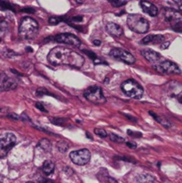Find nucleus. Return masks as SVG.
<instances>
[{"label":"nucleus","mask_w":182,"mask_h":183,"mask_svg":"<svg viewBox=\"0 0 182 183\" xmlns=\"http://www.w3.org/2000/svg\"><path fill=\"white\" fill-rule=\"evenodd\" d=\"M173 3L175 4L180 10H182V1H174Z\"/></svg>","instance_id":"35"},{"label":"nucleus","mask_w":182,"mask_h":183,"mask_svg":"<svg viewBox=\"0 0 182 183\" xmlns=\"http://www.w3.org/2000/svg\"><path fill=\"white\" fill-rule=\"evenodd\" d=\"M45 183H54V182L50 181H45Z\"/></svg>","instance_id":"43"},{"label":"nucleus","mask_w":182,"mask_h":183,"mask_svg":"<svg viewBox=\"0 0 182 183\" xmlns=\"http://www.w3.org/2000/svg\"><path fill=\"white\" fill-rule=\"evenodd\" d=\"M139 5L144 12L149 14L150 16L155 17L158 14V8L154 4L147 2V1H141V2H139Z\"/></svg>","instance_id":"14"},{"label":"nucleus","mask_w":182,"mask_h":183,"mask_svg":"<svg viewBox=\"0 0 182 183\" xmlns=\"http://www.w3.org/2000/svg\"><path fill=\"white\" fill-rule=\"evenodd\" d=\"M70 158L72 163L78 165H85L87 164L91 158V154L89 150L87 148H82L77 151H72L70 153Z\"/></svg>","instance_id":"7"},{"label":"nucleus","mask_w":182,"mask_h":183,"mask_svg":"<svg viewBox=\"0 0 182 183\" xmlns=\"http://www.w3.org/2000/svg\"><path fill=\"white\" fill-rule=\"evenodd\" d=\"M61 21H62V18H58V17H51L50 19L48 20V23H49V24H52V25H55V24H58Z\"/></svg>","instance_id":"26"},{"label":"nucleus","mask_w":182,"mask_h":183,"mask_svg":"<svg viewBox=\"0 0 182 183\" xmlns=\"http://www.w3.org/2000/svg\"><path fill=\"white\" fill-rule=\"evenodd\" d=\"M128 132V134L130 135V136H131V137H142V134L140 133V132H133V131H127Z\"/></svg>","instance_id":"30"},{"label":"nucleus","mask_w":182,"mask_h":183,"mask_svg":"<svg viewBox=\"0 0 182 183\" xmlns=\"http://www.w3.org/2000/svg\"><path fill=\"white\" fill-rule=\"evenodd\" d=\"M72 20L74 22H82V17L81 16H77V17H72Z\"/></svg>","instance_id":"36"},{"label":"nucleus","mask_w":182,"mask_h":183,"mask_svg":"<svg viewBox=\"0 0 182 183\" xmlns=\"http://www.w3.org/2000/svg\"><path fill=\"white\" fill-rule=\"evenodd\" d=\"M48 62L53 65H69L81 68L84 65V57L79 53L64 46L53 48L47 55Z\"/></svg>","instance_id":"1"},{"label":"nucleus","mask_w":182,"mask_h":183,"mask_svg":"<svg viewBox=\"0 0 182 183\" xmlns=\"http://www.w3.org/2000/svg\"><path fill=\"white\" fill-rule=\"evenodd\" d=\"M54 170H55V164L50 160H46L42 164V171H44V173L47 175L51 174Z\"/></svg>","instance_id":"17"},{"label":"nucleus","mask_w":182,"mask_h":183,"mask_svg":"<svg viewBox=\"0 0 182 183\" xmlns=\"http://www.w3.org/2000/svg\"><path fill=\"white\" fill-rule=\"evenodd\" d=\"M126 145L129 147H130V148H136V145L135 144V143H132V142H127L126 143Z\"/></svg>","instance_id":"38"},{"label":"nucleus","mask_w":182,"mask_h":183,"mask_svg":"<svg viewBox=\"0 0 182 183\" xmlns=\"http://www.w3.org/2000/svg\"><path fill=\"white\" fill-rule=\"evenodd\" d=\"M0 7L3 8V9H10V10H13V8L10 4H8L7 2H3V1H0Z\"/></svg>","instance_id":"27"},{"label":"nucleus","mask_w":182,"mask_h":183,"mask_svg":"<svg viewBox=\"0 0 182 183\" xmlns=\"http://www.w3.org/2000/svg\"><path fill=\"white\" fill-rule=\"evenodd\" d=\"M52 123L54 124L63 125V123H64V120H63V119H52Z\"/></svg>","instance_id":"32"},{"label":"nucleus","mask_w":182,"mask_h":183,"mask_svg":"<svg viewBox=\"0 0 182 183\" xmlns=\"http://www.w3.org/2000/svg\"><path fill=\"white\" fill-rule=\"evenodd\" d=\"M153 68L161 73H166V74H180L181 73V70L180 69V67L177 65L175 63L169 61V60H164L157 65H154Z\"/></svg>","instance_id":"6"},{"label":"nucleus","mask_w":182,"mask_h":183,"mask_svg":"<svg viewBox=\"0 0 182 183\" xmlns=\"http://www.w3.org/2000/svg\"><path fill=\"white\" fill-rule=\"evenodd\" d=\"M141 55L148 62L154 64V65H157V64L161 63V60L163 58L162 55L159 53L156 52V51H153L151 49H144V50L141 51Z\"/></svg>","instance_id":"13"},{"label":"nucleus","mask_w":182,"mask_h":183,"mask_svg":"<svg viewBox=\"0 0 182 183\" xmlns=\"http://www.w3.org/2000/svg\"><path fill=\"white\" fill-rule=\"evenodd\" d=\"M39 147L43 149L46 152H48V151L51 150V147H52V146H51V143H50V141L47 139V138H42L40 141H39Z\"/></svg>","instance_id":"19"},{"label":"nucleus","mask_w":182,"mask_h":183,"mask_svg":"<svg viewBox=\"0 0 182 183\" xmlns=\"http://www.w3.org/2000/svg\"><path fill=\"white\" fill-rule=\"evenodd\" d=\"M16 143V137L13 133H6L0 137V148L4 151L10 150Z\"/></svg>","instance_id":"11"},{"label":"nucleus","mask_w":182,"mask_h":183,"mask_svg":"<svg viewBox=\"0 0 182 183\" xmlns=\"http://www.w3.org/2000/svg\"><path fill=\"white\" fill-rule=\"evenodd\" d=\"M22 11H23V12H31V13H34V12H35V10H33V9H30V8H27V9H22Z\"/></svg>","instance_id":"41"},{"label":"nucleus","mask_w":182,"mask_h":183,"mask_svg":"<svg viewBox=\"0 0 182 183\" xmlns=\"http://www.w3.org/2000/svg\"><path fill=\"white\" fill-rule=\"evenodd\" d=\"M122 91L130 98L139 99L143 97L144 89L136 80L134 79H127L122 83L121 86Z\"/></svg>","instance_id":"4"},{"label":"nucleus","mask_w":182,"mask_h":183,"mask_svg":"<svg viewBox=\"0 0 182 183\" xmlns=\"http://www.w3.org/2000/svg\"><path fill=\"white\" fill-rule=\"evenodd\" d=\"M8 117L14 119V120H20L21 119V117L18 116L17 114H15V113H10V114H8Z\"/></svg>","instance_id":"34"},{"label":"nucleus","mask_w":182,"mask_h":183,"mask_svg":"<svg viewBox=\"0 0 182 183\" xmlns=\"http://www.w3.org/2000/svg\"><path fill=\"white\" fill-rule=\"evenodd\" d=\"M105 30L111 36H113V37H120L123 33L122 28L114 22H107L105 25Z\"/></svg>","instance_id":"15"},{"label":"nucleus","mask_w":182,"mask_h":183,"mask_svg":"<svg viewBox=\"0 0 182 183\" xmlns=\"http://www.w3.org/2000/svg\"><path fill=\"white\" fill-rule=\"evenodd\" d=\"M109 55L113 58L121 60L129 65H133L136 62L135 57L130 52L123 50V49H120V48H113L109 53Z\"/></svg>","instance_id":"9"},{"label":"nucleus","mask_w":182,"mask_h":183,"mask_svg":"<svg viewBox=\"0 0 182 183\" xmlns=\"http://www.w3.org/2000/svg\"><path fill=\"white\" fill-rule=\"evenodd\" d=\"M154 37H155V35H152V34H150L148 36H146V37L141 40V43H142V44H148V43H151V42H153Z\"/></svg>","instance_id":"25"},{"label":"nucleus","mask_w":182,"mask_h":183,"mask_svg":"<svg viewBox=\"0 0 182 183\" xmlns=\"http://www.w3.org/2000/svg\"><path fill=\"white\" fill-rule=\"evenodd\" d=\"M26 183H34V182H31V181H29V182H26Z\"/></svg>","instance_id":"44"},{"label":"nucleus","mask_w":182,"mask_h":183,"mask_svg":"<svg viewBox=\"0 0 182 183\" xmlns=\"http://www.w3.org/2000/svg\"><path fill=\"white\" fill-rule=\"evenodd\" d=\"M110 138L112 141L116 142V143H122V142L125 141V139H124L123 137L117 136V135H115V134H113V133L110 134Z\"/></svg>","instance_id":"21"},{"label":"nucleus","mask_w":182,"mask_h":183,"mask_svg":"<svg viewBox=\"0 0 182 183\" xmlns=\"http://www.w3.org/2000/svg\"><path fill=\"white\" fill-rule=\"evenodd\" d=\"M176 98L178 99V101H179L180 104H182V91L180 92V93H178V95L176 96Z\"/></svg>","instance_id":"37"},{"label":"nucleus","mask_w":182,"mask_h":183,"mask_svg":"<svg viewBox=\"0 0 182 183\" xmlns=\"http://www.w3.org/2000/svg\"><path fill=\"white\" fill-rule=\"evenodd\" d=\"M94 132H95V134L100 136L101 137H107V132H106L105 130H104V129H98V128H97V129L94 130Z\"/></svg>","instance_id":"23"},{"label":"nucleus","mask_w":182,"mask_h":183,"mask_svg":"<svg viewBox=\"0 0 182 183\" xmlns=\"http://www.w3.org/2000/svg\"><path fill=\"white\" fill-rule=\"evenodd\" d=\"M27 49H28V51H29V52H31V51H32V49H31V47H26V50Z\"/></svg>","instance_id":"42"},{"label":"nucleus","mask_w":182,"mask_h":183,"mask_svg":"<svg viewBox=\"0 0 182 183\" xmlns=\"http://www.w3.org/2000/svg\"><path fill=\"white\" fill-rule=\"evenodd\" d=\"M155 181V178L149 174H141L136 178L137 183H154Z\"/></svg>","instance_id":"18"},{"label":"nucleus","mask_w":182,"mask_h":183,"mask_svg":"<svg viewBox=\"0 0 182 183\" xmlns=\"http://www.w3.org/2000/svg\"><path fill=\"white\" fill-rule=\"evenodd\" d=\"M17 83L13 79L8 77L7 74L0 75V90L1 91H7L16 89Z\"/></svg>","instance_id":"12"},{"label":"nucleus","mask_w":182,"mask_h":183,"mask_svg":"<svg viewBox=\"0 0 182 183\" xmlns=\"http://www.w3.org/2000/svg\"><path fill=\"white\" fill-rule=\"evenodd\" d=\"M49 39H53L56 42L59 43H64V44H67V45H71V46H79L81 42L77 36L71 34V33H62V34H58L55 37L49 38Z\"/></svg>","instance_id":"8"},{"label":"nucleus","mask_w":182,"mask_h":183,"mask_svg":"<svg viewBox=\"0 0 182 183\" xmlns=\"http://www.w3.org/2000/svg\"><path fill=\"white\" fill-rule=\"evenodd\" d=\"M127 24L132 31L136 33H146L149 30V22L139 14H130L127 18Z\"/></svg>","instance_id":"3"},{"label":"nucleus","mask_w":182,"mask_h":183,"mask_svg":"<svg viewBox=\"0 0 182 183\" xmlns=\"http://www.w3.org/2000/svg\"><path fill=\"white\" fill-rule=\"evenodd\" d=\"M37 95H39V96H43V95H51L50 93L48 91H46L45 89H43V88H41V89H39L38 90H37Z\"/></svg>","instance_id":"29"},{"label":"nucleus","mask_w":182,"mask_h":183,"mask_svg":"<svg viewBox=\"0 0 182 183\" xmlns=\"http://www.w3.org/2000/svg\"><path fill=\"white\" fill-rule=\"evenodd\" d=\"M84 97L96 105H103L106 102V98H104L101 88L98 86H91L88 88L84 91Z\"/></svg>","instance_id":"5"},{"label":"nucleus","mask_w":182,"mask_h":183,"mask_svg":"<svg viewBox=\"0 0 182 183\" xmlns=\"http://www.w3.org/2000/svg\"><path fill=\"white\" fill-rule=\"evenodd\" d=\"M170 46V42H164L162 44V46H161V48H163V49H165V48H167L168 46Z\"/></svg>","instance_id":"39"},{"label":"nucleus","mask_w":182,"mask_h":183,"mask_svg":"<svg viewBox=\"0 0 182 183\" xmlns=\"http://www.w3.org/2000/svg\"><path fill=\"white\" fill-rule=\"evenodd\" d=\"M149 113L153 116V117L155 118L156 120V122L157 123H159L160 124H162L164 127V128H166V129H168V128H170V126H171V124H170V123L169 121L167 120V119H165L164 117H161V116H158L156 113H153L152 111L149 112Z\"/></svg>","instance_id":"16"},{"label":"nucleus","mask_w":182,"mask_h":183,"mask_svg":"<svg viewBox=\"0 0 182 183\" xmlns=\"http://www.w3.org/2000/svg\"><path fill=\"white\" fill-rule=\"evenodd\" d=\"M164 17L166 22H168L171 27L182 22V14L172 8H165Z\"/></svg>","instance_id":"10"},{"label":"nucleus","mask_w":182,"mask_h":183,"mask_svg":"<svg viewBox=\"0 0 182 183\" xmlns=\"http://www.w3.org/2000/svg\"><path fill=\"white\" fill-rule=\"evenodd\" d=\"M163 41H164V37H163V35H155L152 43H154V44H159V43H163Z\"/></svg>","instance_id":"24"},{"label":"nucleus","mask_w":182,"mask_h":183,"mask_svg":"<svg viewBox=\"0 0 182 183\" xmlns=\"http://www.w3.org/2000/svg\"><path fill=\"white\" fill-rule=\"evenodd\" d=\"M83 52L86 53V54H87V55L90 57V58L93 59V61H95L96 59L98 58V56L96 55V54H95V53L90 52V51H88V50H83Z\"/></svg>","instance_id":"31"},{"label":"nucleus","mask_w":182,"mask_h":183,"mask_svg":"<svg viewBox=\"0 0 182 183\" xmlns=\"http://www.w3.org/2000/svg\"><path fill=\"white\" fill-rule=\"evenodd\" d=\"M56 147H57L58 150L60 151L61 153H65L66 151L69 149L70 145H69V143H68L67 141L63 140V141H59L58 143H57V145H56Z\"/></svg>","instance_id":"20"},{"label":"nucleus","mask_w":182,"mask_h":183,"mask_svg":"<svg viewBox=\"0 0 182 183\" xmlns=\"http://www.w3.org/2000/svg\"><path fill=\"white\" fill-rule=\"evenodd\" d=\"M172 30L177 31V32H182V22L178 23V24H176L174 26H172Z\"/></svg>","instance_id":"28"},{"label":"nucleus","mask_w":182,"mask_h":183,"mask_svg":"<svg viewBox=\"0 0 182 183\" xmlns=\"http://www.w3.org/2000/svg\"><path fill=\"white\" fill-rule=\"evenodd\" d=\"M93 43H94V45H95V46H100V45H101V41H100V40H98V39L94 40V41H93Z\"/></svg>","instance_id":"40"},{"label":"nucleus","mask_w":182,"mask_h":183,"mask_svg":"<svg viewBox=\"0 0 182 183\" xmlns=\"http://www.w3.org/2000/svg\"><path fill=\"white\" fill-rule=\"evenodd\" d=\"M36 107L39 109V110H40V111H42V112H45V113H46V109L45 107H44V105H42V104H40V103H37L36 104Z\"/></svg>","instance_id":"33"},{"label":"nucleus","mask_w":182,"mask_h":183,"mask_svg":"<svg viewBox=\"0 0 182 183\" xmlns=\"http://www.w3.org/2000/svg\"><path fill=\"white\" fill-rule=\"evenodd\" d=\"M110 4L114 7H121L127 4V1H122V0H113L110 1Z\"/></svg>","instance_id":"22"},{"label":"nucleus","mask_w":182,"mask_h":183,"mask_svg":"<svg viewBox=\"0 0 182 183\" xmlns=\"http://www.w3.org/2000/svg\"><path fill=\"white\" fill-rule=\"evenodd\" d=\"M39 33V24L31 17H24L21 21L19 36L24 39H31Z\"/></svg>","instance_id":"2"}]
</instances>
